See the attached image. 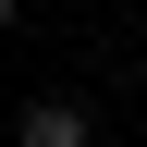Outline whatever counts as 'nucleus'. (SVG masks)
Here are the masks:
<instances>
[{
	"label": "nucleus",
	"mask_w": 147,
	"mask_h": 147,
	"mask_svg": "<svg viewBox=\"0 0 147 147\" xmlns=\"http://www.w3.org/2000/svg\"><path fill=\"white\" fill-rule=\"evenodd\" d=\"M74 135H86L74 98H37V110H25V147H74Z\"/></svg>",
	"instance_id": "1"
},
{
	"label": "nucleus",
	"mask_w": 147,
	"mask_h": 147,
	"mask_svg": "<svg viewBox=\"0 0 147 147\" xmlns=\"http://www.w3.org/2000/svg\"><path fill=\"white\" fill-rule=\"evenodd\" d=\"M0 25H12V0H0Z\"/></svg>",
	"instance_id": "2"
}]
</instances>
